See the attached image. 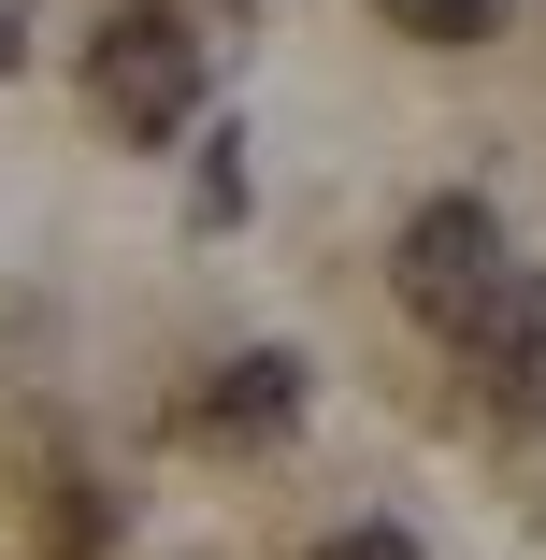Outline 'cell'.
I'll list each match as a JSON object with an SVG mask.
<instances>
[{"mask_svg":"<svg viewBox=\"0 0 546 560\" xmlns=\"http://www.w3.org/2000/svg\"><path fill=\"white\" fill-rule=\"evenodd\" d=\"M374 15H388V30H417V44H475L503 0H374Z\"/></svg>","mask_w":546,"mask_h":560,"instance_id":"5","label":"cell"},{"mask_svg":"<svg viewBox=\"0 0 546 560\" xmlns=\"http://www.w3.org/2000/svg\"><path fill=\"white\" fill-rule=\"evenodd\" d=\"M288 417H302V360L288 346H245V360H216L187 388V431H216V445H274Z\"/></svg>","mask_w":546,"mask_h":560,"instance_id":"3","label":"cell"},{"mask_svg":"<svg viewBox=\"0 0 546 560\" xmlns=\"http://www.w3.org/2000/svg\"><path fill=\"white\" fill-rule=\"evenodd\" d=\"M316 560H417V546H403L388 517H360V532H332V546H316Z\"/></svg>","mask_w":546,"mask_h":560,"instance_id":"6","label":"cell"},{"mask_svg":"<svg viewBox=\"0 0 546 560\" xmlns=\"http://www.w3.org/2000/svg\"><path fill=\"white\" fill-rule=\"evenodd\" d=\"M86 101H101L130 144H173V130L201 116V30L173 15V0H130V15H101V44H86Z\"/></svg>","mask_w":546,"mask_h":560,"instance_id":"2","label":"cell"},{"mask_svg":"<svg viewBox=\"0 0 546 560\" xmlns=\"http://www.w3.org/2000/svg\"><path fill=\"white\" fill-rule=\"evenodd\" d=\"M503 273H518V245H503V215H489V201H417V215H403V245H388L403 316H417V330H446V346H475V316L503 302Z\"/></svg>","mask_w":546,"mask_h":560,"instance_id":"1","label":"cell"},{"mask_svg":"<svg viewBox=\"0 0 546 560\" xmlns=\"http://www.w3.org/2000/svg\"><path fill=\"white\" fill-rule=\"evenodd\" d=\"M475 374H489L503 417H546V273H532V259H518L503 302L475 316Z\"/></svg>","mask_w":546,"mask_h":560,"instance_id":"4","label":"cell"},{"mask_svg":"<svg viewBox=\"0 0 546 560\" xmlns=\"http://www.w3.org/2000/svg\"><path fill=\"white\" fill-rule=\"evenodd\" d=\"M30 58V0H0V72H15Z\"/></svg>","mask_w":546,"mask_h":560,"instance_id":"7","label":"cell"}]
</instances>
